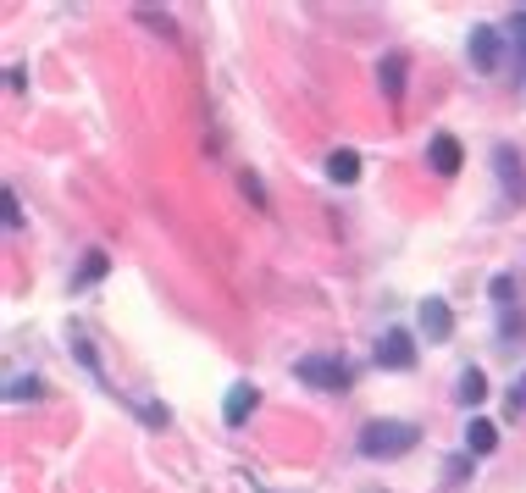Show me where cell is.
Here are the masks:
<instances>
[{"label":"cell","mask_w":526,"mask_h":493,"mask_svg":"<svg viewBox=\"0 0 526 493\" xmlns=\"http://www.w3.org/2000/svg\"><path fill=\"white\" fill-rule=\"evenodd\" d=\"M421 438L416 421H366L360 427V455L366 460H394V455H410Z\"/></svg>","instance_id":"1"},{"label":"cell","mask_w":526,"mask_h":493,"mask_svg":"<svg viewBox=\"0 0 526 493\" xmlns=\"http://www.w3.org/2000/svg\"><path fill=\"white\" fill-rule=\"evenodd\" d=\"M377 366H388V372H410V366H416V344H410L405 327H388V333L377 338Z\"/></svg>","instance_id":"2"},{"label":"cell","mask_w":526,"mask_h":493,"mask_svg":"<svg viewBox=\"0 0 526 493\" xmlns=\"http://www.w3.org/2000/svg\"><path fill=\"white\" fill-rule=\"evenodd\" d=\"M294 372L305 377L311 388H344V383H349L344 361H333V355H305V361H299Z\"/></svg>","instance_id":"3"},{"label":"cell","mask_w":526,"mask_h":493,"mask_svg":"<svg viewBox=\"0 0 526 493\" xmlns=\"http://www.w3.org/2000/svg\"><path fill=\"white\" fill-rule=\"evenodd\" d=\"M493 167H499V183H504V194H510L515 205L526 200V172H521V161L510 156V145H499L493 150Z\"/></svg>","instance_id":"4"},{"label":"cell","mask_w":526,"mask_h":493,"mask_svg":"<svg viewBox=\"0 0 526 493\" xmlns=\"http://www.w3.org/2000/svg\"><path fill=\"white\" fill-rule=\"evenodd\" d=\"M471 67L477 73H499V34L493 28H471Z\"/></svg>","instance_id":"5"},{"label":"cell","mask_w":526,"mask_h":493,"mask_svg":"<svg viewBox=\"0 0 526 493\" xmlns=\"http://www.w3.org/2000/svg\"><path fill=\"white\" fill-rule=\"evenodd\" d=\"M255 405H261V394H255V383H233V388H228V405H222V416H228V427H244Z\"/></svg>","instance_id":"6"},{"label":"cell","mask_w":526,"mask_h":493,"mask_svg":"<svg viewBox=\"0 0 526 493\" xmlns=\"http://www.w3.org/2000/svg\"><path fill=\"white\" fill-rule=\"evenodd\" d=\"M427 161H432V172H438V178H455V172H460V139L438 133V139L427 145Z\"/></svg>","instance_id":"7"},{"label":"cell","mask_w":526,"mask_h":493,"mask_svg":"<svg viewBox=\"0 0 526 493\" xmlns=\"http://www.w3.org/2000/svg\"><path fill=\"white\" fill-rule=\"evenodd\" d=\"M421 327H427L432 344H443V338L455 333V322H449V305H443V300H421Z\"/></svg>","instance_id":"8"},{"label":"cell","mask_w":526,"mask_h":493,"mask_svg":"<svg viewBox=\"0 0 526 493\" xmlns=\"http://www.w3.org/2000/svg\"><path fill=\"white\" fill-rule=\"evenodd\" d=\"M504 34H510V56H515V78L526 73V12H515L510 17V28H504Z\"/></svg>","instance_id":"9"},{"label":"cell","mask_w":526,"mask_h":493,"mask_svg":"<svg viewBox=\"0 0 526 493\" xmlns=\"http://www.w3.org/2000/svg\"><path fill=\"white\" fill-rule=\"evenodd\" d=\"M327 172H333L338 183H355L360 178V156L355 150H333V156H327Z\"/></svg>","instance_id":"10"},{"label":"cell","mask_w":526,"mask_h":493,"mask_svg":"<svg viewBox=\"0 0 526 493\" xmlns=\"http://www.w3.org/2000/svg\"><path fill=\"white\" fill-rule=\"evenodd\" d=\"M466 444L477 449V455H488V449L499 444V427H493V421H482V416H477V421H471V427H466Z\"/></svg>","instance_id":"11"},{"label":"cell","mask_w":526,"mask_h":493,"mask_svg":"<svg viewBox=\"0 0 526 493\" xmlns=\"http://www.w3.org/2000/svg\"><path fill=\"white\" fill-rule=\"evenodd\" d=\"M383 84H388V95L399 100V89H405V56H388L383 61Z\"/></svg>","instance_id":"12"},{"label":"cell","mask_w":526,"mask_h":493,"mask_svg":"<svg viewBox=\"0 0 526 493\" xmlns=\"http://www.w3.org/2000/svg\"><path fill=\"white\" fill-rule=\"evenodd\" d=\"M482 394H488V377H482V372L460 377V399H466V405H482Z\"/></svg>","instance_id":"13"},{"label":"cell","mask_w":526,"mask_h":493,"mask_svg":"<svg viewBox=\"0 0 526 493\" xmlns=\"http://www.w3.org/2000/svg\"><path fill=\"white\" fill-rule=\"evenodd\" d=\"M0 211H6V233H23V211H17L12 189H0Z\"/></svg>","instance_id":"14"},{"label":"cell","mask_w":526,"mask_h":493,"mask_svg":"<svg viewBox=\"0 0 526 493\" xmlns=\"http://www.w3.org/2000/svg\"><path fill=\"white\" fill-rule=\"evenodd\" d=\"M100 277H106V255H84V266H78V283H100Z\"/></svg>","instance_id":"15"}]
</instances>
